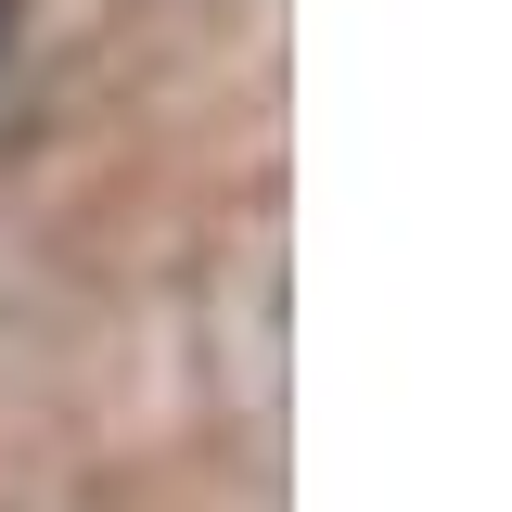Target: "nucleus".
<instances>
[{
	"label": "nucleus",
	"instance_id": "nucleus-1",
	"mask_svg": "<svg viewBox=\"0 0 512 512\" xmlns=\"http://www.w3.org/2000/svg\"><path fill=\"white\" fill-rule=\"evenodd\" d=\"M0 39H13V0H0Z\"/></svg>",
	"mask_w": 512,
	"mask_h": 512
}]
</instances>
